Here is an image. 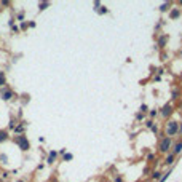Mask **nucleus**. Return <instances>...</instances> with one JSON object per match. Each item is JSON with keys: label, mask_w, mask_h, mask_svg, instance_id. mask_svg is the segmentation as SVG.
<instances>
[{"label": "nucleus", "mask_w": 182, "mask_h": 182, "mask_svg": "<svg viewBox=\"0 0 182 182\" xmlns=\"http://www.w3.org/2000/svg\"><path fill=\"white\" fill-rule=\"evenodd\" d=\"M179 133V123L171 120V121H168L166 125V134H168V137H171V136H176Z\"/></svg>", "instance_id": "1"}, {"label": "nucleus", "mask_w": 182, "mask_h": 182, "mask_svg": "<svg viewBox=\"0 0 182 182\" xmlns=\"http://www.w3.org/2000/svg\"><path fill=\"white\" fill-rule=\"evenodd\" d=\"M171 145H172L171 137H165V139H163V141L160 142V145H158V150H160V152H168Z\"/></svg>", "instance_id": "2"}, {"label": "nucleus", "mask_w": 182, "mask_h": 182, "mask_svg": "<svg viewBox=\"0 0 182 182\" xmlns=\"http://www.w3.org/2000/svg\"><path fill=\"white\" fill-rule=\"evenodd\" d=\"M171 113H172V107L169 106V104H166L165 107L161 109V115H163V117H169Z\"/></svg>", "instance_id": "3"}, {"label": "nucleus", "mask_w": 182, "mask_h": 182, "mask_svg": "<svg viewBox=\"0 0 182 182\" xmlns=\"http://www.w3.org/2000/svg\"><path fill=\"white\" fill-rule=\"evenodd\" d=\"M181 152H182V142H177V144L172 147V153H174V155H179Z\"/></svg>", "instance_id": "4"}, {"label": "nucleus", "mask_w": 182, "mask_h": 182, "mask_svg": "<svg viewBox=\"0 0 182 182\" xmlns=\"http://www.w3.org/2000/svg\"><path fill=\"white\" fill-rule=\"evenodd\" d=\"M174 158H176V155H174V153H169V155L166 157L165 163H166V165H172V163H174Z\"/></svg>", "instance_id": "5"}, {"label": "nucleus", "mask_w": 182, "mask_h": 182, "mask_svg": "<svg viewBox=\"0 0 182 182\" xmlns=\"http://www.w3.org/2000/svg\"><path fill=\"white\" fill-rule=\"evenodd\" d=\"M19 144H21L22 150H26V149H27V142H26V139H24V137H19Z\"/></svg>", "instance_id": "6"}, {"label": "nucleus", "mask_w": 182, "mask_h": 182, "mask_svg": "<svg viewBox=\"0 0 182 182\" xmlns=\"http://www.w3.org/2000/svg\"><path fill=\"white\" fill-rule=\"evenodd\" d=\"M147 128H150L153 133H157V126L153 125V121H147Z\"/></svg>", "instance_id": "7"}, {"label": "nucleus", "mask_w": 182, "mask_h": 182, "mask_svg": "<svg viewBox=\"0 0 182 182\" xmlns=\"http://www.w3.org/2000/svg\"><path fill=\"white\" fill-rule=\"evenodd\" d=\"M179 15H181V11H179V10H172L171 11V18H172V19H174V18H177Z\"/></svg>", "instance_id": "8"}, {"label": "nucleus", "mask_w": 182, "mask_h": 182, "mask_svg": "<svg viewBox=\"0 0 182 182\" xmlns=\"http://www.w3.org/2000/svg\"><path fill=\"white\" fill-rule=\"evenodd\" d=\"M169 174H171V171H169V172H166V174H165V176H163V177H161V179H160V181H158V182H165L166 179L169 177Z\"/></svg>", "instance_id": "9"}, {"label": "nucleus", "mask_w": 182, "mask_h": 182, "mask_svg": "<svg viewBox=\"0 0 182 182\" xmlns=\"http://www.w3.org/2000/svg\"><path fill=\"white\" fill-rule=\"evenodd\" d=\"M54 157H56V152H51V153H50V163H53V160H54Z\"/></svg>", "instance_id": "10"}, {"label": "nucleus", "mask_w": 182, "mask_h": 182, "mask_svg": "<svg viewBox=\"0 0 182 182\" xmlns=\"http://www.w3.org/2000/svg\"><path fill=\"white\" fill-rule=\"evenodd\" d=\"M152 177H153V179H161V172H158V171L153 172V176H152Z\"/></svg>", "instance_id": "11"}, {"label": "nucleus", "mask_w": 182, "mask_h": 182, "mask_svg": "<svg viewBox=\"0 0 182 182\" xmlns=\"http://www.w3.org/2000/svg\"><path fill=\"white\" fill-rule=\"evenodd\" d=\"M168 6H169V3H163L160 10H161V11H166V10H168Z\"/></svg>", "instance_id": "12"}, {"label": "nucleus", "mask_w": 182, "mask_h": 182, "mask_svg": "<svg viewBox=\"0 0 182 182\" xmlns=\"http://www.w3.org/2000/svg\"><path fill=\"white\" fill-rule=\"evenodd\" d=\"M64 160H72V155H70V153H66V155H64Z\"/></svg>", "instance_id": "13"}, {"label": "nucleus", "mask_w": 182, "mask_h": 182, "mask_svg": "<svg viewBox=\"0 0 182 182\" xmlns=\"http://www.w3.org/2000/svg\"><path fill=\"white\" fill-rule=\"evenodd\" d=\"M10 96H11V93H6V94L3 93V99H10Z\"/></svg>", "instance_id": "14"}, {"label": "nucleus", "mask_w": 182, "mask_h": 182, "mask_svg": "<svg viewBox=\"0 0 182 182\" xmlns=\"http://www.w3.org/2000/svg\"><path fill=\"white\" fill-rule=\"evenodd\" d=\"M6 137V133H0V141H3Z\"/></svg>", "instance_id": "15"}, {"label": "nucleus", "mask_w": 182, "mask_h": 182, "mask_svg": "<svg viewBox=\"0 0 182 182\" xmlns=\"http://www.w3.org/2000/svg\"><path fill=\"white\" fill-rule=\"evenodd\" d=\"M141 110H142V112H145V110H147V106H145V104H142V106H141Z\"/></svg>", "instance_id": "16"}, {"label": "nucleus", "mask_w": 182, "mask_h": 182, "mask_svg": "<svg viewBox=\"0 0 182 182\" xmlns=\"http://www.w3.org/2000/svg\"><path fill=\"white\" fill-rule=\"evenodd\" d=\"M0 85H3V74H0Z\"/></svg>", "instance_id": "17"}, {"label": "nucleus", "mask_w": 182, "mask_h": 182, "mask_svg": "<svg viewBox=\"0 0 182 182\" xmlns=\"http://www.w3.org/2000/svg\"><path fill=\"white\" fill-rule=\"evenodd\" d=\"M179 133H182V125H181V128H179Z\"/></svg>", "instance_id": "18"}]
</instances>
